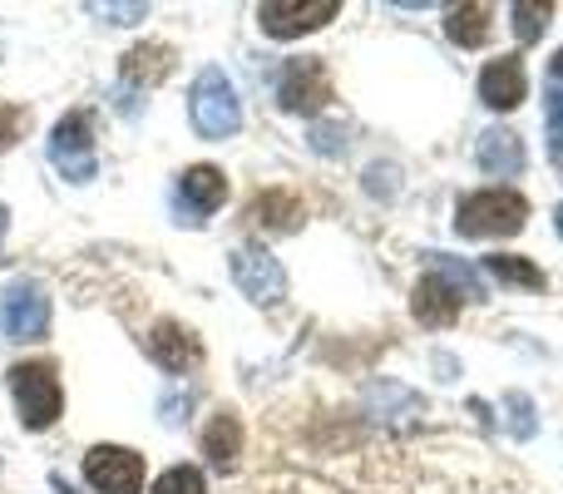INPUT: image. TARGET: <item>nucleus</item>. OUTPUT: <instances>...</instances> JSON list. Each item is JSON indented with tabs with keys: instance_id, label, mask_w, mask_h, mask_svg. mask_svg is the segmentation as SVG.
Returning <instances> with one entry per match:
<instances>
[{
	"instance_id": "nucleus-14",
	"label": "nucleus",
	"mask_w": 563,
	"mask_h": 494,
	"mask_svg": "<svg viewBox=\"0 0 563 494\" xmlns=\"http://www.w3.org/2000/svg\"><path fill=\"white\" fill-rule=\"evenodd\" d=\"M301 198L287 194V188H263V194L247 204V223L267 228V233H291V228H301Z\"/></svg>"
},
{
	"instance_id": "nucleus-17",
	"label": "nucleus",
	"mask_w": 563,
	"mask_h": 494,
	"mask_svg": "<svg viewBox=\"0 0 563 494\" xmlns=\"http://www.w3.org/2000/svg\"><path fill=\"white\" fill-rule=\"evenodd\" d=\"M203 455L213 460L218 470H228L238 455H243V420H238L233 410H218V416L208 420V430H203Z\"/></svg>"
},
{
	"instance_id": "nucleus-1",
	"label": "nucleus",
	"mask_w": 563,
	"mask_h": 494,
	"mask_svg": "<svg viewBox=\"0 0 563 494\" xmlns=\"http://www.w3.org/2000/svg\"><path fill=\"white\" fill-rule=\"evenodd\" d=\"M525 223H529V204L515 188H479V194L460 198L455 208L460 238H515Z\"/></svg>"
},
{
	"instance_id": "nucleus-3",
	"label": "nucleus",
	"mask_w": 563,
	"mask_h": 494,
	"mask_svg": "<svg viewBox=\"0 0 563 494\" xmlns=\"http://www.w3.org/2000/svg\"><path fill=\"white\" fill-rule=\"evenodd\" d=\"M188 114H194V129L203 139H233L238 134V124H243V105H238V95H233V85H228L223 69L208 65L203 75L194 79Z\"/></svg>"
},
{
	"instance_id": "nucleus-12",
	"label": "nucleus",
	"mask_w": 563,
	"mask_h": 494,
	"mask_svg": "<svg viewBox=\"0 0 563 494\" xmlns=\"http://www.w3.org/2000/svg\"><path fill=\"white\" fill-rule=\"evenodd\" d=\"M525 59L519 55H505V59H489L485 75H479V99H485L489 109H519L525 105Z\"/></svg>"
},
{
	"instance_id": "nucleus-19",
	"label": "nucleus",
	"mask_w": 563,
	"mask_h": 494,
	"mask_svg": "<svg viewBox=\"0 0 563 494\" xmlns=\"http://www.w3.org/2000/svg\"><path fill=\"white\" fill-rule=\"evenodd\" d=\"M485 267L495 272L499 282H509V287H529V292L544 287V272H539L529 257H515V252H489Z\"/></svg>"
},
{
	"instance_id": "nucleus-9",
	"label": "nucleus",
	"mask_w": 563,
	"mask_h": 494,
	"mask_svg": "<svg viewBox=\"0 0 563 494\" xmlns=\"http://www.w3.org/2000/svg\"><path fill=\"white\" fill-rule=\"evenodd\" d=\"M228 204V174L213 164H194L184 168V178H178V213H184V223H203L208 213H218V208Z\"/></svg>"
},
{
	"instance_id": "nucleus-4",
	"label": "nucleus",
	"mask_w": 563,
	"mask_h": 494,
	"mask_svg": "<svg viewBox=\"0 0 563 494\" xmlns=\"http://www.w3.org/2000/svg\"><path fill=\"white\" fill-rule=\"evenodd\" d=\"M49 158H55V168L69 184H89V178H95V124H89L85 109H75V114H65L55 124V134H49Z\"/></svg>"
},
{
	"instance_id": "nucleus-13",
	"label": "nucleus",
	"mask_w": 563,
	"mask_h": 494,
	"mask_svg": "<svg viewBox=\"0 0 563 494\" xmlns=\"http://www.w3.org/2000/svg\"><path fill=\"white\" fill-rule=\"evenodd\" d=\"M410 311H416L420 327H450L460 317V292L445 277H420L410 292Z\"/></svg>"
},
{
	"instance_id": "nucleus-21",
	"label": "nucleus",
	"mask_w": 563,
	"mask_h": 494,
	"mask_svg": "<svg viewBox=\"0 0 563 494\" xmlns=\"http://www.w3.org/2000/svg\"><path fill=\"white\" fill-rule=\"evenodd\" d=\"M509 15H515L519 45H534V40L549 30V15H554V6H539V0H515V6H509Z\"/></svg>"
},
{
	"instance_id": "nucleus-6",
	"label": "nucleus",
	"mask_w": 563,
	"mask_h": 494,
	"mask_svg": "<svg viewBox=\"0 0 563 494\" xmlns=\"http://www.w3.org/2000/svg\"><path fill=\"white\" fill-rule=\"evenodd\" d=\"M85 475L99 494H144V455L124 446H95L85 455Z\"/></svg>"
},
{
	"instance_id": "nucleus-28",
	"label": "nucleus",
	"mask_w": 563,
	"mask_h": 494,
	"mask_svg": "<svg viewBox=\"0 0 563 494\" xmlns=\"http://www.w3.org/2000/svg\"><path fill=\"white\" fill-rule=\"evenodd\" d=\"M554 223H559V233H563V208H554Z\"/></svg>"
},
{
	"instance_id": "nucleus-11",
	"label": "nucleus",
	"mask_w": 563,
	"mask_h": 494,
	"mask_svg": "<svg viewBox=\"0 0 563 494\" xmlns=\"http://www.w3.org/2000/svg\"><path fill=\"white\" fill-rule=\"evenodd\" d=\"M148 356H154L164 371L184 376L188 366H198V361H203V341H198L184 321H158V327L148 331Z\"/></svg>"
},
{
	"instance_id": "nucleus-2",
	"label": "nucleus",
	"mask_w": 563,
	"mask_h": 494,
	"mask_svg": "<svg viewBox=\"0 0 563 494\" xmlns=\"http://www.w3.org/2000/svg\"><path fill=\"white\" fill-rule=\"evenodd\" d=\"M10 396H15L25 430L55 426L59 410H65V396H59V366L55 361H20V366H10Z\"/></svg>"
},
{
	"instance_id": "nucleus-24",
	"label": "nucleus",
	"mask_w": 563,
	"mask_h": 494,
	"mask_svg": "<svg viewBox=\"0 0 563 494\" xmlns=\"http://www.w3.org/2000/svg\"><path fill=\"white\" fill-rule=\"evenodd\" d=\"M25 124H30V114H25V109H15V105H0V149L20 144V134H25Z\"/></svg>"
},
{
	"instance_id": "nucleus-15",
	"label": "nucleus",
	"mask_w": 563,
	"mask_h": 494,
	"mask_svg": "<svg viewBox=\"0 0 563 494\" xmlns=\"http://www.w3.org/2000/svg\"><path fill=\"white\" fill-rule=\"evenodd\" d=\"M479 168L495 178L525 174V139H519L515 129H485V134H479Z\"/></svg>"
},
{
	"instance_id": "nucleus-22",
	"label": "nucleus",
	"mask_w": 563,
	"mask_h": 494,
	"mask_svg": "<svg viewBox=\"0 0 563 494\" xmlns=\"http://www.w3.org/2000/svg\"><path fill=\"white\" fill-rule=\"evenodd\" d=\"M148 494H208V485H203V475H198L194 465H174V470H164V475L154 480V490Z\"/></svg>"
},
{
	"instance_id": "nucleus-26",
	"label": "nucleus",
	"mask_w": 563,
	"mask_h": 494,
	"mask_svg": "<svg viewBox=\"0 0 563 494\" xmlns=\"http://www.w3.org/2000/svg\"><path fill=\"white\" fill-rule=\"evenodd\" d=\"M549 134L563 144V89H549Z\"/></svg>"
},
{
	"instance_id": "nucleus-27",
	"label": "nucleus",
	"mask_w": 563,
	"mask_h": 494,
	"mask_svg": "<svg viewBox=\"0 0 563 494\" xmlns=\"http://www.w3.org/2000/svg\"><path fill=\"white\" fill-rule=\"evenodd\" d=\"M554 75L563 79V50H559V55H554Z\"/></svg>"
},
{
	"instance_id": "nucleus-7",
	"label": "nucleus",
	"mask_w": 563,
	"mask_h": 494,
	"mask_svg": "<svg viewBox=\"0 0 563 494\" xmlns=\"http://www.w3.org/2000/svg\"><path fill=\"white\" fill-rule=\"evenodd\" d=\"M327 99H331V75H327V65H321L317 55L291 59V65L282 69V85H277V105L282 109H291V114H317Z\"/></svg>"
},
{
	"instance_id": "nucleus-23",
	"label": "nucleus",
	"mask_w": 563,
	"mask_h": 494,
	"mask_svg": "<svg viewBox=\"0 0 563 494\" xmlns=\"http://www.w3.org/2000/svg\"><path fill=\"white\" fill-rule=\"evenodd\" d=\"M505 410H509V430H515L519 440L534 436V420H529V416H534V406H529V396H519V391H515V396H505Z\"/></svg>"
},
{
	"instance_id": "nucleus-29",
	"label": "nucleus",
	"mask_w": 563,
	"mask_h": 494,
	"mask_svg": "<svg viewBox=\"0 0 563 494\" xmlns=\"http://www.w3.org/2000/svg\"><path fill=\"white\" fill-rule=\"evenodd\" d=\"M0 228H5V208H0Z\"/></svg>"
},
{
	"instance_id": "nucleus-16",
	"label": "nucleus",
	"mask_w": 563,
	"mask_h": 494,
	"mask_svg": "<svg viewBox=\"0 0 563 494\" xmlns=\"http://www.w3.org/2000/svg\"><path fill=\"white\" fill-rule=\"evenodd\" d=\"M168 69H174V50L158 45V40H144V45H134L124 59H119V75H124V85H164Z\"/></svg>"
},
{
	"instance_id": "nucleus-20",
	"label": "nucleus",
	"mask_w": 563,
	"mask_h": 494,
	"mask_svg": "<svg viewBox=\"0 0 563 494\" xmlns=\"http://www.w3.org/2000/svg\"><path fill=\"white\" fill-rule=\"evenodd\" d=\"M426 257L435 262L440 272H445V282H450V287H455L465 301H485V282L475 277V267H470V262H455L450 252H426Z\"/></svg>"
},
{
	"instance_id": "nucleus-5",
	"label": "nucleus",
	"mask_w": 563,
	"mask_h": 494,
	"mask_svg": "<svg viewBox=\"0 0 563 494\" xmlns=\"http://www.w3.org/2000/svg\"><path fill=\"white\" fill-rule=\"evenodd\" d=\"M336 0H267V6H257V25L273 40H297L336 20Z\"/></svg>"
},
{
	"instance_id": "nucleus-8",
	"label": "nucleus",
	"mask_w": 563,
	"mask_h": 494,
	"mask_svg": "<svg viewBox=\"0 0 563 494\" xmlns=\"http://www.w3.org/2000/svg\"><path fill=\"white\" fill-rule=\"evenodd\" d=\"M233 282L257 307H277V301L287 297V272H282V262L263 248H233Z\"/></svg>"
},
{
	"instance_id": "nucleus-18",
	"label": "nucleus",
	"mask_w": 563,
	"mask_h": 494,
	"mask_svg": "<svg viewBox=\"0 0 563 494\" xmlns=\"http://www.w3.org/2000/svg\"><path fill=\"white\" fill-rule=\"evenodd\" d=\"M489 6H450L445 10V35L465 50H479L489 40Z\"/></svg>"
},
{
	"instance_id": "nucleus-25",
	"label": "nucleus",
	"mask_w": 563,
	"mask_h": 494,
	"mask_svg": "<svg viewBox=\"0 0 563 494\" xmlns=\"http://www.w3.org/2000/svg\"><path fill=\"white\" fill-rule=\"evenodd\" d=\"M144 10L148 6H104V0H99V6H89V15H109V25H134Z\"/></svg>"
},
{
	"instance_id": "nucleus-10",
	"label": "nucleus",
	"mask_w": 563,
	"mask_h": 494,
	"mask_svg": "<svg viewBox=\"0 0 563 494\" xmlns=\"http://www.w3.org/2000/svg\"><path fill=\"white\" fill-rule=\"evenodd\" d=\"M0 327H5L10 341H40L49 331V301L40 297V287L20 282V287L5 292L0 301Z\"/></svg>"
}]
</instances>
